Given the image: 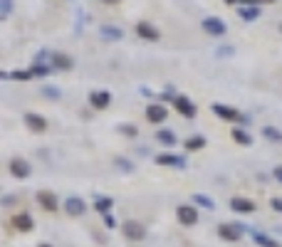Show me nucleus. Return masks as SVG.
I'll use <instances>...</instances> for the list:
<instances>
[{
    "instance_id": "nucleus-1",
    "label": "nucleus",
    "mask_w": 282,
    "mask_h": 247,
    "mask_svg": "<svg viewBox=\"0 0 282 247\" xmlns=\"http://www.w3.org/2000/svg\"><path fill=\"white\" fill-rule=\"evenodd\" d=\"M176 218L183 228H193L198 223V208L196 205H178L176 208Z\"/></svg>"
},
{
    "instance_id": "nucleus-2",
    "label": "nucleus",
    "mask_w": 282,
    "mask_h": 247,
    "mask_svg": "<svg viewBox=\"0 0 282 247\" xmlns=\"http://www.w3.org/2000/svg\"><path fill=\"white\" fill-rule=\"evenodd\" d=\"M121 232H124L127 240H134V242H139V240L146 237V228H144L141 223H136V220H127V223L121 225Z\"/></svg>"
},
{
    "instance_id": "nucleus-3",
    "label": "nucleus",
    "mask_w": 282,
    "mask_h": 247,
    "mask_svg": "<svg viewBox=\"0 0 282 247\" xmlns=\"http://www.w3.org/2000/svg\"><path fill=\"white\" fill-rule=\"evenodd\" d=\"M210 109H213V114L221 116L223 121H245V116L240 114L238 109H233V107H226V104H213Z\"/></svg>"
},
{
    "instance_id": "nucleus-4",
    "label": "nucleus",
    "mask_w": 282,
    "mask_h": 247,
    "mask_svg": "<svg viewBox=\"0 0 282 247\" xmlns=\"http://www.w3.org/2000/svg\"><path fill=\"white\" fill-rule=\"evenodd\" d=\"M173 109H176L181 116H186V119H193V116L198 114L196 104H193L188 96H176V99H173Z\"/></svg>"
},
{
    "instance_id": "nucleus-5",
    "label": "nucleus",
    "mask_w": 282,
    "mask_h": 247,
    "mask_svg": "<svg viewBox=\"0 0 282 247\" xmlns=\"http://www.w3.org/2000/svg\"><path fill=\"white\" fill-rule=\"evenodd\" d=\"M218 235L228 240V242H238L240 237H243V225H230V223H223V225H218Z\"/></svg>"
},
{
    "instance_id": "nucleus-6",
    "label": "nucleus",
    "mask_w": 282,
    "mask_h": 247,
    "mask_svg": "<svg viewBox=\"0 0 282 247\" xmlns=\"http://www.w3.org/2000/svg\"><path fill=\"white\" fill-rule=\"evenodd\" d=\"M201 27L206 30L208 35H213V38H221V35H226L228 32L226 22H223L221 18H206L203 22H201Z\"/></svg>"
},
{
    "instance_id": "nucleus-7",
    "label": "nucleus",
    "mask_w": 282,
    "mask_h": 247,
    "mask_svg": "<svg viewBox=\"0 0 282 247\" xmlns=\"http://www.w3.org/2000/svg\"><path fill=\"white\" fill-rule=\"evenodd\" d=\"M166 116H169V109L164 104H151L149 109H146V119H149L151 124H164Z\"/></svg>"
},
{
    "instance_id": "nucleus-8",
    "label": "nucleus",
    "mask_w": 282,
    "mask_h": 247,
    "mask_svg": "<svg viewBox=\"0 0 282 247\" xmlns=\"http://www.w3.org/2000/svg\"><path fill=\"white\" fill-rule=\"evenodd\" d=\"M38 203L47 210V213H55V210L59 208L57 195H55V193H50V190H40V193H38Z\"/></svg>"
},
{
    "instance_id": "nucleus-9",
    "label": "nucleus",
    "mask_w": 282,
    "mask_h": 247,
    "mask_svg": "<svg viewBox=\"0 0 282 247\" xmlns=\"http://www.w3.org/2000/svg\"><path fill=\"white\" fill-rule=\"evenodd\" d=\"M230 208L235 210V213H253L258 205H255V200H250V198L235 195V198H230Z\"/></svg>"
},
{
    "instance_id": "nucleus-10",
    "label": "nucleus",
    "mask_w": 282,
    "mask_h": 247,
    "mask_svg": "<svg viewBox=\"0 0 282 247\" xmlns=\"http://www.w3.org/2000/svg\"><path fill=\"white\" fill-rule=\"evenodd\" d=\"M89 104H92L94 109H107L109 104H112V94L109 92H104V89H99V92H92V96H89Z\"/></svg>"
},
{
    "instance_id": "nucleus-11",
    "label": "nucleus",
    "mask_w": 282,
    "mask_h": 247,
    "mask_svg": "<svg viewBox=\"0 0 282 247\" xmlns=\"http://www.w3.org/2000/svg\"><path fill=\"white\" fill-rule=\"evenodd\" d=\"M10 225L15 230H20V232H30L33 230V218L27 215V213H18V215H13V220H10Z\"/></svg>"
},
{
    "instance_id": "nucleus-12",
    "label": "nucleus",
    "mask_w": 282,
    "mask_h": 247,
    "mask_svg": "<svg viewBox=\"0 0 282 247\" xmlns=\"http://www.w3.org/2000/svg\"><path fill=\"white\" fill-rule=\"evenodd\" d=\"M25 124H27V129H33V131H38V133L47 131V119L40 114H33V112L25 114Z\"/></svg>"
},
{
    "instance_id": "nucleus-13",
    "label": "nucleus",
    "mask_w": 282,
    "mask_h": 247,
    "mask_svg": "<svg viewBox=\"0 0 282 247\" xmlns=\"http://www.w3.org/2000/svg\"><path fill=\"white\" fill-rule=\"evenodd\" d=\"M30 171H33V168H30V163H27L25 158H13V161H10V173H13L15 178H27Z\"/></svg>"
},
{
    "instance_id": "nucleus-14",
    "label": "nucleus",
    "mask_w": 282,
    "mask_h": 247,
    "mask_svg": "<svg viewBox=\"0 0 282 247\" xmlns=\"http://www.w3.org/2000/svg\"><path fill=\"white\" fill-rule=\"evenodd\" d=\"M156 163H159V166H173V168H186V161H183L181 156H173V153L156 156Z\"/></svg>"
},
{
    "instance_id": "nucleus-15",
    "label": "nucleus",
    "mask_w": 282,
    "mask_h": 247,
    "mask_svg": "<svg viewBox=\"0 0 282 247\" xmlns=\"http://www.w3.org/2000/svg\"><path fill=\"white\" fill-rule=\"evenodd\" d=\"M136 35H139V38H144V40H151V42L161 38V32H159L151 22H139V25H136Z\"/></svg>"
},
{
    "instance_id": "nucleus-16",
    "label": "nucleus",
    "mask_w": 282,
    "mask_h": 247,
    "mask_svg": "<svg viewBox=\"0 0 282 247\" xmlns=\"http://www.w3.org/2000/svg\"><path fill=\"white\" fill-rule=\"evenodd\" d=\"M65 210H67V215H82L84 210H87V205H84V200L82 198H67L65 200Z\"/></svg>"
},
{
    "instance_id": "nucleus-17",
    "label": "nucleus",
    "mask_w": 282,
    "mask_h": 247,
    "mask_svg": "<svg viewBox=\"0 0 282 247\" xmlns=\"http://www.w3.org/2000/svg\"><path fill=\"white\" fill-rule=\"evenodd\" d=\"M72 57H67V55H62V52H55L52 55V69H62V72H67V69H72Z\"/></svg>"
},
{
    "instance_id": "nucleus-18",
    "label": "nucleus",
    "mask_w": 282,
    "mask_h": 247,
    "mask_svg": "<svg viewBox=\"0 0 282 247\" xmlns=\"http://www.w3.org/2000/svg\"><path fill=\"white\" fill-rule=\"evenodd\" d=\"M230 136H233V141L240 144V146H250V144H253V136L245 133L243 129H230Z\"/></svg>"
},
{
    "instance_id": "nucleus-19",
    "label": "nucleus",
    "mask_w": 282,
    "mask_h": 247,
    "mask_svg": "<svg viewBox=\"0 0 282 247\" xmlns=\"http://www.w3.org/2000/svg\"><path fill=\"white\" fill-rule=\"evenodd\" d=\"M238 13H240V18H243V20H258V18H260L258 5H243Z\"/></svg>"
},
{
    "instance_id": "nucleus-20",
    "label": "nucleus",
    "mask_w": 282,
    "mask_h": 247,
    "mask_svg": "<svg viewBox=\"0 0 282 247\" xmlns=\"http://www.w3.org/2000/svg\"><path fill=\"white\" fill-rule=\"evenodd\" d=\"M156 138H159L161 144H166V146H173V144H176V133L169 131V129H159V131H156Z\"/></svg>"
},
{
    "instance_id": "nucleus-21",
    "label": "nucleus",
    "mask_w": 282,
    "mask_h": 247,
    "mask_svg": "<svg viewBox=\"0 0 282 247\" xmlns=\"http://www.w3.org/2000/svg\"><path fill=\"white\" fill-rule=\"evenodd\" d=\"M193 205H203V208L213 210L215 208V200H210V198L203 195V193H196V195H193Z\"/></svg>"
},
{
    "instance_id": "nucleus-22",
    "label": "nucleus",
    "mask_w": 282,
    "mask_h": 247,
    "mask_svg": "<svg viewBox=\"0 0 282 247\" xmlns=\"http://www.w3.org/2000/svg\"><path fill=\"white\" fill-rule=\"evenodd\" d=\"M203 146H206V138H203V136H191V138L186 141L188 151H201Z\"/></svg>"
},
{
    "instance_id": "nucleus-23",
    "label": "nucleus",
    "mask_w": 282,
    "mask_h": 247,
    "mask_svg": "<svg viewBox=\"0 0 282 247\" xmlns=\"http://www.w3.org/2000/svg\"><path fill=\"white\" fill-rule=\"evenodd\" d=\"M102 38L121 40V30H119V27H114V25H104V27H102Z\"/></svg>"
},
{
    "instance_id": "nucleus-24",
    "label": "nucleus",
    "mask_w": 282,
    "mask_h": 247,
    "mask_svg": "<svg viewBox=\"0 0 282 247\" xmlns=\"http://www.w3.org/2000/svg\"><path fill=\"white\" fill-rule=\"evenodd\" d=\"M114 205L112 198H97V203H94V208L99 210V213H109V208Z\"/></svg>"
},
{
    "instance_id": "nucleus-25",
    "label": "nucleus",
    "mask_w": 282,
    "mask_h": 247,
    "mask_svg": "<svg viewBox=\"0 0 282 247\" xmlns=\"http://www.w3.org/2000/svg\"><path fill=\"white\" fill-rule=\"evenodd\" d=\"M253 237H255V242H258V245H260V247H280V245H277V242H275V240H270V237H265V235H260V232H255Z\"/></svg>"
},
{
    "instance_id": "nucleus-26",
    "label": "nucleus",
    "mask_w": 282,
    "mask_h": 247,
    "mask_svg": "<svg viewBox=\"0 0 282 247\" xmlns=\"http://www.w3.org/2000/svg\"><path fill=\"white\" fill-rule=\"evenodd\" d=\"M263 133H265V138H270V141H282V133L277 129H272V126H265Z\"/></svg>"
},
{
    "instance_id": "nucleus-27",
    "label": "nucleus",
    "mask_w": 282,
    "mask_h": 247,
    "mask_svg": "<svg viewBox=\"0 0 282 247\" xmlns=\"http://www.w3.org/2000/svg\"><path fill=\"white\" fill-rule=\"evenodd\" d=\"M50 72H55V69H52V64H35V67H33V75L45 77V75H50Z\"/></svg>"
},
{
    "instance_id": "nucleus-28",
    "label": "nucleus",
    "mask_w": 282,
    "mask_h": 247,
    "mask_svg": "<svg viewBox=\"0 0 282 247\" xmlns=\"http://www.w3.org/2000/svg\"><path fill=\"white\" fill-rule=\"evenodd\" d=\"M33 69H20V72H13V75H10V79H22V82H25V79H33Z\"/></svg>"
},
{
    "instance_id": "nucleus-29",
    "label": "nucleus",
    "mask_w": 282,
    "mask_h": 247,
    "mask_svg": "<svg viewBox=\"0 0 282 247\" xmlns=\"http://www.w3.org/2000/svg\"><path fill=\"white\" fill-rule=\"evenodd\" d=\"M13 10V0H0V15H8Z\"/></svg>"
},
{
    "instance_id": "nucleus-30",
    "label": "nucleus",
    "mask_w": 282,
    "mask_h": 247,
    "mask_svg": "<svg viewBox=\"0 0 282 247\" xmlns=\"http://www.w3.org/2000/svg\"><path fill=\"white\" fill-rule=\"evenodd\" d=\"M121 131L127 133V136H136V133H139V131H136V126H132V124H124V126H121Z\"/></svg>"
},
{
    "instance_id": "nucleus-31",
    "label": "nucleus",
    "mask_w": 282,
    "mask_h": 247,
    "mask_svg": "<svg viewBox=\"0 0 282 247\" xmlns=\"http://www.w3.org/2000/svg\"><path fill=\"white\" fill-rule=\"evenodd\" d=\"M270 205H272V210L282 213V198H272V200H270Z\"/></svg>"
},
{
    "instance_id": "nucleus-32",
    "label": "nucleus",
    "mask_w": 282,
    "mask_h": 247,
    "mask_svg": "<svg viewBox=\"0 0 282 247\" xmlns=\"http://www.w3.org/2000/svg\"><path fill=\"white\" fill-rule=\"evenodd\" d=\"M272 175H275V181H277V183H282V166L272 168Z\"/></svg>"
},
{
    "instance_id": "nucleus-33",
    "label": "nucleus",
    "mask_w": 282,
    "mask_h": 247,
    "mask_svg": "<svg viewBox=\"0 0 282 247\" xmlns=\"http://www.w3.org/2000/svg\"><path fill=\"white\" fill-rule=\"evenodd\" d=\"M104 223H107V228H114L116 223H114V218L109 215V213H104Z\"/></svg>"
},
{
    "instance_id": "nucleus-34",
    "label": "nucleus",
    "mask_w": 282,
    "mask_h": 247,
    "mask_svg": "<svg viewBox=\"0 0 282 247\" xmlns=\"http://www.w3.org/2000/svg\"><path fill=\"white\" fill-rule=\"evenodd\" d=\"M45 94H50V96H59V92H57L55 87H47V89H45Z\"/></svg>"
},
{
    "instance_id": "nucleus-35",
    "label": "nucleus",
    "mask_w": 282,
    "mask_h": 247,
    "mask_svg": "<svg viewBox=\"0 0 282 247\" xmlns=\"http://www.w3.org/2000/svg\"><path fill=\"white\" fill-rule=\"evenodd\" d=\"M240 5H260V0H238Z\"/></svg>"
},
{
    "instance_id": "nucleus-36",
    "label": "nucleus",
    "mask_w": 282,
    "mask_h": 247,
    "mask_svg": "<svg viewBox=\"0 0 282 247\" xmlns=\"http://www.w3.org/2000/svg\"><path fill=\"white\" fill-rule=\"evenodd\" d=\"M102 3H107V5H116V3H121V0H102Z\"/></svg>"
},
{
    "instance_id": "nucleus-37",
    "label": "nucleus",
    "mask_w": 282,
    "mask_h": 247,
    "mask_svg": "<svg viewBox=\"0 0 282 247\" xmlns=\"http://www.w3.org/2000/svg\"><path fill=\"white\" fill-rule=\"evenodd\" d=\"M226 3H228V5H233V3H238V0H226Z\"/></svg>"
},
{
    "instance_id": "nucleus-38",
    "label": "nucleus",
    "mask_w": 282,
    "mask_h": 247,
    "mask_svg": "<svg viewBox=\"0 0 282 247\" xmlns=\"http://www.w3.org/2000/svg\"><path fill=\"white\" fill-rule=\"evenodd\" d=\"M38 247H52V245H47V242H42V245H38Z\"/></svg>"
},
{
    "instance_id": "nucleus-39",
    "label": "nucleus",
    "mask_w": 282,
    "mask_h": 247,
    "mask_svg": "<svg viewBox=\"0 0 282 247\" xmlns=\"http://www.w3.org/2000/svg\"><path fill=\"white\" fill-rule=\"evenodd\" d=\"M260 3H275V0H260Z\"/></svg>"
},
{
    "instance_id": "nucleus-40",
    "label": "nucleus",
    "mask_w": 282,
    "mask_h": 247,
    "mask_svg": "<svg viewBox=\"0 0 282 247\" xmlns=\"http://www.w3.org/2000/svg\"><path fill=\"white\" fill-rule=\"evenodd\" d=\"M280 30H282V22H280Z\"/></svg>"
}]
</instances>
